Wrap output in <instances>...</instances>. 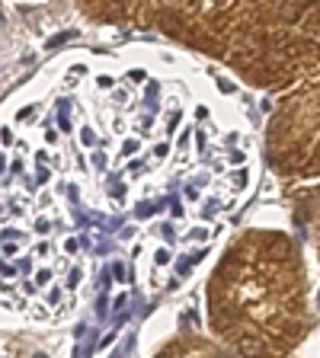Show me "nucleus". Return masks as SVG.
Instances as JSON below:
<instances>
[{
  "label": "nucleus",
  "mask_w": 320,
  "mask_h": 358,
  "mask_svg": "<svg viewBox=\"0 0 320 358\" xmlns=\"http://www.w3.org/2000/svg\"><path fill=\"white\" fill-rule=\"evenodd\" d=\"M83 20L157 32L269 96L263 160L285 189L320 186V0H74Z\"/></svg>",
  "instance_id": "nucleus-1"
},
{
  "label": "nucleus",
  "mask_w": 320,
  "mask_h": 358,
  "mask_svg": "<svg viewBox=\"0 0 320 358\" xmlns=\"http://www.w3.org/2000/svg\"><path fill=\"white\" fill-rule=\"evenodd\" d=\"M209 336L240 358H288L314 329L311 272L288 231L250 227L221 250L205 282Z\"/></svg>",
  "instance_id": "nucleus-2"
},
{
  "label": "nucleus",
  "mask_w": 320,
  "mask_h": 358,
  "mask_svg": "<svg viewBox=\"0 0 320 358\" xmlns=\"http://www.w3.org/2000/svg\"><path fill=\"white\" fill-rule=\"evenodd\" d=\"M154 358H240L231 349H224L218 339L205 333H179L170 343L154 352Z\"/></svg>",
  "instance_id": "nucleus-3"
},
{
  "label": "nucleus",
  "mask_w": 320,
  "mask_h": 358,
  "mask_svg": "<svg viewBox=\"0 0 320 358\" xmlns=\"http://www.w3.org/2000/svg\"><path fill=\"white\" fill-rule=\"evenodd\" d=\"M307 201H311V215H307V227H311L314 259H317V268H320V186L307 192Z\"/></svg>",
  "instance_id": "nucleus-4"
}]
</instances>
